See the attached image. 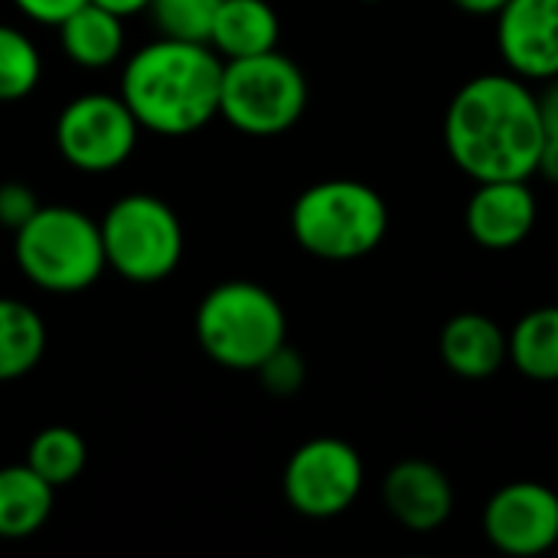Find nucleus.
Segmentation results:
<instances>
[{
	"mask_svg": "<svg viewBox=\"0 0 558 558\" xmlns=\"http://www.w3.org/2000/svg\"><path fill=\"white\" fill-rule=\"evenodd\" d=\"M13 258L23 278L49 294H78L108 268L101 226L72 206H39L13 232Z\"/></svg>",
	"mask_w": 558,
	"mask_h": 558,
	"instance_id": "20e7f679",
	"label": "nucleus"
},
{
	"mask_svg": "<svg viewBox=\"0 0 558 558\" xmlns=\"http://www.w3.org/2000/svg\"><path fill=\"white\" fill-rule=\"evenodd\" d=\"M383 504L389 517L412 533H435L454 510V487L432 461H399L383 481Z\"/></svg>",
	"mask_w": 558,
	"mask_h": 558,
	"instance_id": "ddd939ff",
	"label": "nucleus"
},
{
	"mask_svg": "<svg viewBox=\"0 0 558 558\" xmlns=\"http://www.w3.org/2000/svg\"><path fill=\"white\" fill-rule=\"evenodd\" d=\"M536 173H543V177H546L549 183H558V137H556V134H546Z\"/></svg>",
	"mask_w": 558,
	"mask_h": 558,
	"instance_id": "bb28decb",
	"label": "nucleus"
},
{
	"mask_svg": "<svg viewBox=\"0 0 558 558\" xmlns=\"http://www.w3.org/2000/svg\"><path fill=\"white\" fill-rule=\"evenodd\" d=\"M363 3H379V0H363Z\"/></svg>",
	"mask_w": 558,
	"mask_h": 558,
	"instance_id": "c756f323",
	"label": "nucleus"
},
{
	"mask_svg": "<svg viewBox=\"0 0 558 558\" xmlns=\"http://www.w3.org/2000/svg\"><path fill=\"white\" fill-rule=\"evenodd\" d=\"M497 49L523 82L558 75V0H507L497 13Z\"/></svg>",
	"mask_w": 558,
	"mask_h": 558,
	"instance_id": "9b49d317",
	"label": "nucleus"
},
{
	"mask_svg": "<svg viewBox=\"0 0 558 558\" xmlns=\"http://www.w3.org/2000/svg\"><path fill=\"white\" fill-rule=\"evenodd\" d=\"M141 124L121 95H78L56 118V147L82 173H111L137 147Z\"/></svg>",
	"mask_w": 558,
	"mask_h": 558,
	"instance_id": "1a4fd4ad",
	"label": "nucleus"
},
{
	"mask_svg": "<svg viewBox=\"0 0 558 558\" xmlns=\"http://www.w3.org/2000/svg\"><path fill=\"white\" fill-rule=\"evenodd\" d=\"M88 461V448L85 438L65 425H49L43 428L26 451V464L49 484V487H65L72 481H78V474L85 471Z\"/></svg>",
	"mask_w": 558,
	"mask_h": 558,
	"instance_id": "aec40b11",
	"label": "nucleus"
},
{
	"mask_svg": "<svg viewBox=\"0 0 558 558\" xmlns=\"http://www.w3.org/2000/svg\"><path fill=\"white\" fill-rule=\"evenodd\" d=\"M43 75V59L36 43L16 29L0 23V101L26 98Z\"/></svg>",
	"mask_w": 558,
	"mask_h": 558,
	"instance_id": "412c9836",
	"label": "nucleus"
},
{
	"mask_svg": "<svg viewBox=\"0 0 558 558\" xmlns=\"http://www.w3.org/2000/svg\"><path fill=\"white\" fill-rule=\"evenodd\" d=\"M539 219L530 180H484L477 183L464 222L471 239L490 252H510L530 239Z\"/></svg>",
	"mask_w": 558,
	"mask_h": 558,
	"instance_id": "f8f14e48",
	"label": "nucleus"
},
{
	"mask_svg": "<svg viewBox=\"0 0 558 558\" xmlns=\"http://www.w3.org/2000/svg\"><path fill=\"white\" fill-rule=\"evenodd\" d=\"M307 108V78L301 65L278 49L226 59L219 85V118L252 137L284 134Z\"/></svg>",
	"mask_w": 558,
	"mask_h": 558,
	"instance_id": "423d86ee",
	"label": "nucleus"
},
{
	"mask_svg": "<svg viewBox=\"0 0 558 558\" xmlns=\"http://www.w3.org/2000/svg\"><path fill=\"white\" fill-rule=\"evenodd\" d=\"M438 350L454 376L468 383H481L497 376L500 366L507 363V333L487 314L464 311L445 324Z\"/></svg>",
	"mask_w": 558,
	"mask_h": 558,
	"instance_id": "4468645a",
	"label": "nucleus"
},
{
	"mask_svg": "<svg viewBox=\"0 0 558 558\" xmlns=\"http://www.w3.org/2000/svg\"><path fill=\"white\" fill-rule=\"evenodd\" d=\"M46 353V324L26 301L0 298V383H16Z\"/></svg>",
	"mask_w": 558,
	"mask_h": 558,
	"instance_id": "a211bd4d",
	"label": "nucleus"
},
{
	"mask_svg": "<svg viewBox=\"0 0 558 558\" xmlns=\"http://www.w3.org/2000/svg\"><path fill=\"white\" fill-rule=\"evenodd\" d=\"M536 98H539V111H543V128H546V134H556L558 137V75L546 82L543 95H536Z\"/></svg>",
	"mask_w": 558,
	"mask_h": 558,
	"instance_id": "a878e982",
	"label": "nucleus"
},
{
	"mask_svg": "<svg viewBox=\"0 0 558 558\" xmlns=\"http://www.w3.org/2000/svg\"><path fill=\"white\" fill-rule=\"evenodd\" d=\"M92 3H98V7H105V10H111V13H118V16L128 20L134 13H144L150 0H92Z\"/></svg>",
	"mask_w": 558,
	"mask_h": 558,
	"instance_id": "c85d7f7f",
	"label": "nucleus"
},
{
	"mask_svg": "<svg viewBox=\"0 0 558 558\" xmlns=\"http://www.w3.org/2000/svg\"><path fill=\"white\" fill-rule=\"evenodd\" d=\"M507 360L533 383H558V307H536L507 337Z\"/></svg>",
	"mask_w": 558,
	"mask_h": 558,
	"instance_id": "6ab92c4d",
	"label": "nucleus"
},
{
	"mask_svg": "<svg viewBox=\"0 0 558 558\" xmlns=\"http://www.w3.org/2000/svg\"><path fill=\"white\" fill-rule=\"evenodd\" d=\"M294 242L324 262H356L389 232L386 199L360 180H320L291 206Z\"/></svg>",
	"mask_w": 558,
	"mask_h": 558,
	"instance_id": "7ed1b4c3",
	"label": "nucleus"
},
{
	"mask_svg": "<svg viewBox=\"0 0 558 558\" xmlns=\"http://www.w3.org/2000/svg\"><path fill=\"white\" fill-rule=\"evenodd\" d=\"M546 128L536 92L513 72L464 82L445 111L448 157L477 183L530 180L539 167Z\"/></svg>",
	"mask_w": 558,
	"mask_h": 558,
	"instance_id": "f257e3e1",
	"label": "nucleus"
},
{
	"mask_svg": "<svg viewBox=\"0 0 558 558\" xmlns=\"http://www.w3.org/2000/svg\"><path fill=\"white\" fill-rule=\"evenodd\" d=\"M222 0H150L147 13L160 36L186 39V43H209L213 20Z\"/></svg>",
	"mask_w": 558,
	"mask_h": 558,
	"instance_id": "4be33fe9",
	"label": "nucleus"
},
{
	"mask_svg": "<svg viewBox=\"0 0 558 558\" xmlns=\"http://www.w3.org/2000/svg\"><path fill=\"white\" fill-rule=\"evenodd\" d=\"M366 468L343 438H311L284 464V500L307 520H333L363 494Z\"/></svg>",
	"mask_w": 558,
	"mask_h": 558,
	"instance_id": "6e6552de",
	"label": "nucleus"
},
{
	"mask_svg": "<svg viewBox=\"0 0 558 558\" xmlns=\"http://www.w3.org/2000/svg\"><path fill=\"white\" fill-rule=\"evenodd\" d=\"M85 0H13V7L33 20V23H43V26H59L72 10H78Z\"/></svg>",
	"mask_w": 558,
	"mask_h": 558,
	"instance_id": "393cba45",
	"label": "nucleus"
},
{
	"mask_svg": "<svg viewBox=\"0 0 558 558\" xmlns=\"http://www.w3.org/2000/svg\"><path fill=\"white\" fill-rule=\"evenodd\" d=\"M59 39L78 69H108L124 52V16L85 0L59 23Z\"/></svg>",
	"mask_w": 558,
	"mask_h": 558,
	"instance_id": "dca6fc26",
	"label": "nucleus"
},
{
	"mask_svg": "<svg viewBox=\"0 0 558 558\" xmlns=\"http://www.w3.org/2000/svg\"><path fill=\"white\" fill-rule=\"evenodd\" d=\"M222 56L209 43L160 36L121 72V98L144 131L183 137L219 118Z\"/></svg>",
	"mask_w": 558,
	"mask_h": 558,
	"instance_id": "f03ea898",
	"label": "nucleus"
},
{
	"mask_svg": "<svg viewBox=\"0 0 558 558\" xmlns=\"http://www.w3.org/2000/svg\"><path fill=\"white\" fill-rule=\"evenodd\" d=\"M56 487L26 461L0 468V539H29L52 517Z\"/></svg>",
	"mask_w": 558,
	"mask_h": 558,
	"instance_id": "f3484780",
	"label": "nucleus"
},
{
	"mask_svg": "<svg viewBox=\"0 0 558 558\" xmlns=\"http://www.w3.org/2000/svg\"><path fill=\"white\" fill-rule=\"evenodd\" d=\"M451 3L471 16H497L507 7V0H451Z\"/></svg>",
	"mask_w": 558,
	"mask_h": 558,
	"instance_id": "cd10ccee",
	"label": "nucleus"
},
{
	"mask_svg": "<svg viewBox=\"0 0 558 558\" xmlns=\"http://www.w3.org/2000/svg\"><path fill=\"white\" fill-rule=\"evenodd\" d=\"M98 226L105 265L131 284H157L170 278L183 258V226L154 193L114 199Z\"/></svg>",
	"mask_w": 558,
	"mask_h": 558,
	"instance_id": "0eeeda50",
	"label": "nucleus"
},
{
	"mask_svg": "<svg viewBox=\"0 0 558 558\" xmlns=\"http://www.w3.org/2000/svg\"><path fill=\"white\" fill-rule=\"evenodd\" d=\"M255 373H258V383L271 396H294L304 386V376H307L301 353L294 347H288V343H281Z\"/></svg>",
	"mask_w": 558,
	"mask_h": 558,
	"instance_id": "5701e85b",
	"label": "nucleus"
},
{
	"mask_svg": "<svg viewBox=\"0 0 558 558\" xmlns=\"http://www.w3.org/2000/svg\"><path fill=\"white\" fill-rule=\"evenodd\" d=\"M196 340L213 363L255 373L281 343H288V317L268 288L255 281H226L199 301Z\"/></svg>",
	"mask_w": 558,
	"mask_h": 558,
	"instance_id": "39448f33",
	"label": "nucleus"
},
{
	"mask_svg": "<svg viewBox=\"0 0 558 558\" xmlns=\"http://www.w3.org/2000/svg\"><path fill=\"white\" fill-rule=\"evenodd\" d=\"M484 536L504 556H543L558 546V494L539 481H513L484 507Z\"/></svg>",
	"mask_w": 558,
	"mask_h": 558,
	"instance_id": "9d476101",
	"label": "nucleus"
},
{
	"mask_svg": "<svg viewBox=\"0 0 558 558\" xmlns=\"http://www.w3.org/2000/svg\"><path fill=\"white\" fill-rule=\"evenodd\" d=\"M36 209H39L36 193L26 183H16V180L0 183V229L16 232Z\"/></svg>",
	"mask_w": 558,
	"mask_h": 558,
	"instance_id": "b1692460",
	"label": "nucleus"
},
{
	"mask_svg": "<svg viewBox=\"0 0 558 558\" xmlns=\"http://www.w3.org/2000/svg\"><path fill=\"white\" fill-rule=\"evenodd\" d=\"M281 23L268 0H222L213 20L209 46L222 59H245L278 49Z\"/></svg>",
	"mask_w": 558,
	"mask_h": 558,
	"instance_id": "2eb2a0df",
	"label": "nucleus"
}]
</instances>
